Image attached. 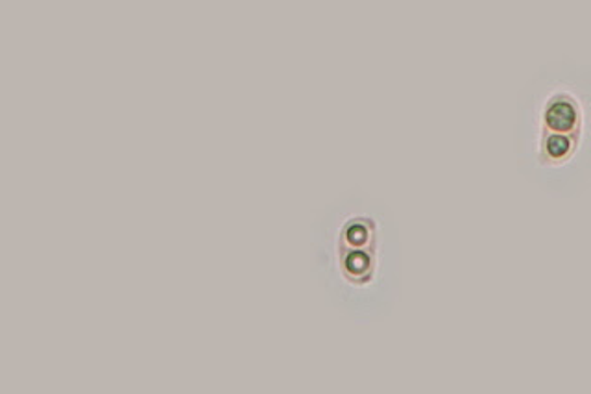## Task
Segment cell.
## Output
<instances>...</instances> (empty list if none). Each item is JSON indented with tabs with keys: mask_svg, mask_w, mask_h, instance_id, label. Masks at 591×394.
Returning a JSON list of instances; mask_svg holds the SVG:
<instances>
[{
	"mask_svg": "<svg viewBox=\"0 0 591 394\" xmlns=\"http://www.w3.org/2000/svg\"><path fill=\"white\" fill-rule=\"evenodd\" d=\"M586 134V107L569 88H556L538 113L536 162L542 169H562L577 157Z\"/></svg>",
	"mask_w": 591,
	"mask_h": 394,
	"instance_id": "obj_1",
	"label": "cell"
},
{
	"mask_svg": "<svg viewBox=\"0 0 591 394\" xmlns=\"http://www.w3.org/2000/svg\"><path fill=\"white\" fill-rule=\"evenodd\" d=\"M338 269L344 280L364 288L377 269V225L370 217H351L338 233Z\"/></svg>",
	"mask_w": 591,
	"mask_h": 394,
	"instance_id": "obj_2",
	"label": "cell"
}]
</instances>
